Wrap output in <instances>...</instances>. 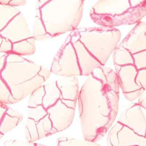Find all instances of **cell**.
I'll return each mask as SVG.
<instances>
[{
	"label": "cell",
	"mask_w": 146,
	"mask_h": 146,
	"mask_svg": "<svg viewBox=\"0 0 146 146\" xmlns=\"http://www.w3.org/2000/svg\"><path fill=\"white\" fill-rule=\"evenodd\" d=\"M80 90L78 99L84 139L96 142L113 124L118 111L119 92L92 74Z\"/></svg>",
	"instance_id": "6da1fadb"
},
{
	"label": "cell",
	"mask_w": 146,
	"mask_h": 146,
	"mask_svg": "<svg viewBox=\"0 0 146 146\" xmlns=\"http://www.w3.org/2000/svg\"><path fill=\"white\" fill-rule=\"evenodd\" d=\"M42 69L40 65L11 52L8 56L6 66L1 71V79L19 102L44 85L46 81L40 75Z\"/></svg>",
	"instance_id": "7a4b0ae2"
},
{
	"label": "cell",
	"mask_w": 146,
	"mask_h": 146,
	"mask_svg": "<svg viewBox=\"0 0 146 146\" xmlns=\"http://www.w3.org/2000/svg\"><path fill=\"white\" fill-rule=\"evenodd\" d=\"M84 0H51L40 8L46 31L53 38L74 31L82 19Z\"/></svg>",
	"instance_id": "3957f363"
},
{
	"label": "cell",
	"mask_w": 146,
	"mask_h": 146,
	"mask_svg": "<svg viewBox=\"0 0 146 146\" xmlns=\"http://www.w3.org/2000/svg\"><path fill=\"white\" fill-rule=\"evenodd\" d=\"M76 33L89 52L103 66L118 47L121 38L119 30L110 27L86 28Z\"/></svg>",
	"instance_id": "277c9868"
},
{
	"label": "cell",
	"mask_w": 146,
	"mask_h": 146,
	"mask_svg": "<svg viewBox=\"0 0 146 146\" xmlns=\"http://www.w3.org/2000/svg\"><path fill=\"white\" fill-rule=\"evenodd\" d=\"M51 73L62 77L82 75L76 51L69 35L54 59Z\"/></svg>",
	"instance_id": "5b68a950"
},
{
	"label": "cell",
	"mask_w": 146,
	"mask_h": 146,
	"mask_svg": "<svg viewBox=\"0 0 146 146\" xmlns=\"http://www.w3.org/2000/svg\"><path fill=\"white\" fill-rule=\"evenodd\" d=\"M92 19L104 27H112L125 24L137 23L146 15V1L137 7L131 8L124 13L118 15H99L90 12Z\"/></svg>",
	"instance_id": "8992f818"
},
{
	"label": "cell",
	"mask_w": 146,
	"mask_h": 146,
	"mask_svg": "<svg viewBox=\"0 0 146 146\" xmlns=\"http://www.w3.org/2000/svg\"><path fill=\"white\" fill-rule=\"evenodd\" d=\"M107 141V146H146V137L118 121L110 130Z\"/></svg>",
	"instance_id": "52a82bcc"
},
{
	"label": "cell",
	"mask_w": 146,
	"mask_h": 146,
	"mask_svg": "<svg viewBox=\"0 0 146 146\" xmlns=\"http://www.w3.org/2000/svg\"><path fill=\"white\" fill-rule=\"evenodd\" d=\"M46 110L55 133L62 131L71 125L75 109L66 106L61 99Z\"/></svg>",
	"instance_id": "ba28073f"
},
{
	"label": "cell",
	"mask_w": 146,
	"mask_h": 146,
	"mask_svg": "<svg viewBox=\"0 0 146 146\" xmlns=\"http://www.w3.org/2000/svg\"><path fill=\"white\" fill-rule=\"evenodd\" d=\"M71 35L72 42L77 54L82 75L88 76L92 74L94 69L104 66L80 42L76 31Z\"/></svg>",
	"instance_id": "9c48e42d"
},
{
	"label": "cell",
	"mask_w": 146,
	"mask_h": 146,
	"mask_svg": "<svg viewBox=\"0 0 146 146\" xmlns=\"http://www.w3.org/2000/svg\"><path fill=\"white\" fill-rule=\"evenodd\" d=\"M118 121L139 135L146 137V118L138 103L125 109L121 114Z\"/></svg>",
	"instance_id": "30bf717a"
},
{
	"label": "cell",
	"mask_w": 146,
	"mask_h": 146,
	"mask_svg": "<svg viewBox=\"0 0 146 146\" xmlns=\"http://www.w3.org/2000/svg\"><path fill=\"white\" fill-rule=\"evenodd\" d=\"M0 36L15 43L33 37L27 26V20L20 12L7 26L0 30Z\"/></svg>",
	"instance_id": "8fae6325"
},
{
	"label": "cell",
	"mask_w": 146,
	"mask_h": 146,
	"mask_svg": "<svg viewBox=\"0 0 146 146\" xmlns=\"http://www.w3.org/2000/svg\"><path fill=\"white\" fill-rule=\"evenodd\" d=\"M132 54L146 50V24L139 21L119 45Z\"/></svg>",
	"instance_id": "7c38bea8"
},
{
	"label": "cell",
	"mask_w": 146,
	"mask_h": 146,
	"mask_svg": "<svg viewBox=\"0 0 146 146\" xmlns=\"http://www.w3.org/2000/svg\"><path fill=\"white\" fill-rule=\"evenodd\" d=\"M130 0H99L91 12L99 15H118L130 9Z\"/></svg>",
	"instance_id": "4fadbf2b"
},
{
	"label": "cell",
	"mask_w": 146,
	"mask_h": 146,
	"mask_svg": "<svg viewBox=\"0 0 146 146\" xmlns=\"http://www.w3.org/2000/svg\"><path fill=\"white\" fill-rule=\"evenodd\" d=\"M115 67L123 93L130 92L142 88L136 82L138 70L134 65L125 66L115 65Z\"/></svg>",
	"instance_id": "5bb4252c"
},
{
	"label": "cell",
	"mask_w": 146,
	"mask_h": 146,
	"mask_svg": "<svg viewBox=\"0 0 146 146\" xmlns=\"http://www.w3.org/2000/svg\"><path fill=\"white\" fill-rule=\"evenodd\" d=\"M56 82L61 92V99L78 100L80 92L77 76L62 77Z\"/></svg>",
	"instance_id": "9a60e30c"
},
{
	"label": "cell",
	"mask_w": 146,
	"mask_h": 146,
	"mask_svg": "<svg viewBox=\"0 0 146 146\" xmlns=\"http://www.w3.org/2000/svg\"><path fill=\"white\" fill-rule=\"evenodd\" d=\"M23 118L22 114L8 107L7 112L1 119L0 133L5 134L11 131L20 123Z\"/></svg>",
	"instance_id": "2e32d148"
},
{
	"label": "cell",
	"mask_w": 146,
	"mask_h": 146,
	"mask_svg": "<svg viewBox=\"0 0 146 146\" xmlns=\"http://www.w3.org/2000/svg\"><path fill=\"white\" fill-rule=\"evenodd\" d=\"M45 94L42 105L46 109L53 106L61 99V92L56 82L52 81L44 85Z\"/></svg>",
	"instance_id": "e0dca14e"
},
{
	"label": "cell",
	"mask_w": 146,
	"mask_h": 146,
	"mask_svg": "<svg viewBox=\"0 0 146 146\" xmlns=\"http://www.w3.org/2000/svg\"><path fill=\"white\" fill-rule=\"evenodd\" d=\"M35 41L33 37L14 43L12 52L21 56H30L36 51Z\"/></svg>",
	"instance_id": "ac0fdd59"
},
{
	"label": "cell",
	"mask_w": 146,
	"mask_h": 146,
	"mask_svg": "<svg viewBox=\"0 0 146 146\" xmlns=\"http://www.w3.org/2000/svg\"><path fill=\"white\" fill-rule=\"evenodd\" d=\"M113 58L114 65L118 66L134 65L133 54L129 50L119 45L113 52Z\"/></svg>",
	"instance_id": "d6986e66"
},
{
	"label": "cell",
	"mask_w": 146,
	"mask_h": 146,
	"mask_svg": "<svg viewBox=\"0 0 146 146\" xmlns=\"http://www.w3.org/2000/svg\"><path fill=\"white\" fill-rule=\"evenodd\" d=\"M20 12L15 7L9 4L0 3V30L13 19Z\"/></svg>",
	"instance_id": "ffe728a7"
},
{
	"label": "cell",
	"mask_w": 146,
	"mask_h": 146,
	"mask_svg": "<svg viewBox=\"0 0 146 146\" xmlns=\"http://www.w3.org/2000/svg\"><path fill=\"white\" fill-rule=\"evenodd\" d=\"M33 37L36 41H43L53 38L46 31V27L40 17L39 9H36Z\"/></svg>",
	"instance_id": "44dd1931"
},
{
	"label": "cell",
	"mask_w": 146,
	"mask_h": 146,
	"mask_svg": "<svg viewBox=\"0 0 146 146\" xmlns=\"http://www.w3.org/2000/svg\"><path fill=\"white\" fill-rule=\"evenodd\" d=\"M36 125L40 139L56 133L48 114L42 119L36 122Z\"/></svg>",
	"instance_id": "7402d4cb"
},
{
	"label": "cell",
	"mask_w": 146,
	"mask_h": 146,
	"mask_svg": "<svg viewBox=\"0 0 146 146\" xmlns=\"http://www.w3.org/2000/svg\"><path fill=\"white\" fill-rule=\"evenodd\" d=\"M57 146H101L95 141L62 137L58 140Z\"/></svg>",
	"instance_id": "603a6c76"
},
{
	"label": "cell",
	"mask_w": 146,
	"mask_h": 146,
	"mask_svg": "<svg viewBox=\"0 0 146 146\" xmlns=\"http://www.w3.org/2000/svg\"><path fill=\"white\" fill-rule=\"evenodd\" d=\"M0 102L5 104L18 102L14 98L9 87L2 79L0 81Z\"/></svg>",
	"instance_id": "cb8c5ba5"
},
{
	"label": "cell",
	"mask_w": 146,
	"mask_h": 146,
	"mask_svg": "<svg viewBox=\"0 0 146 146\" xmlns=\"http://www.w3.org/2000/svg\"><path fill=\"white\" fill-rule=\"evenodd\" d=\"M25 135L27 141L34 142L39 140V136L37 129L36 121L30 118H28L25 123Z\"/></svg>",
	"instance_id": "d4e9b609"
},
{
	"label": "cell",
	"mask_w": 146,
	"mask_h": 146,
	"mask_svg": "<svg viewBox=\"0 0 146 146\" xmlns=\"http://www.w3.org/2000/svg\"><path fill=\"white\" fill-rule=\"evenodd\" d=\"M45 94L44 85L39 87L31 93L28 103V107H36L42 105Z\"/></svg>",
	"instance_id": "484cf974"
},
{
	"label": "cell",
	"mask_w": 146,
	"mask_h": 146,
	"mask_svg": "<svg viewBox=\"0 0 146 146\" xmlns=\"http://www.w3.org/2000/svg\"><path fill=\"white\" fill-rule=\"evenodd\" d=\"M48 114L47 110L43 105L36 107H27L28 118L33 119L36 122L44 118Z\"/></svg>",
	"instance_id": "4316f807"
},
{
	"label": "cell",
	"mask_w": 146,
	"mask_h": 146,
	"mask_svg": "<svg viewBox=\"0 0 146 146\" xmlns=\"http://www.w3.org/2000/svg\"><path fill=\"white\" fill-rule=\"evenodd\" d=\"M134 66L137 70L146 68V50L133 54Z\"/></svg>",
	"instance_id": "83f0119b"
},
{
	"label": "cell",
	"mask_w": 146,
	"mask_h": 146,
	"mask_svg": "<svg viewBox=\"0 0 146 146\" xmlns=\"http://www.w3.org/2000/svg\"><path fill=\"white\" fill-rule=\"evenodd\" d=\"M0 52L10 53L12 52L13 43L10 40L0 36Z\"/></svg>",
	"instance_id": "f1b7e54d"
},
{
	"label": "cell",
	"mask_w": 146,
	"mask_h": 146,
	"mask_svg": "<svg viewBox=\"0 0 146 146\" xmlns=\"http://www.w3.org/2000/svg\"><path fill=\"white\" fill-rule=\"evenodd\" d=\"M136 82L141 88L146 89V68L138 70L136 77Z\"/></svg>",
	"instance_id": "f546056e"
},
{
	"label": "cell",
	"mask_w": 146,
	"mask_h": 146,
	"mask_svg": "<svg viewBox=\"0 0 146 146\" xmlns=\"http://www.w3.org/2000/svg\"><path fill=\"white\" fill-rule=\"evenodd\" d=\"M36 143L29 141L17 139H10L4 142L3 146H36Z\"/></svg>",
	"instance_id": "4dcf8cb0"
},
{
	"label": "cell",
	"mask_w": 146,
	"mask_h": 146,
	"mask_svg": "<svg viewBox=\"0 0 146 146\" xmlns=\"http://www.w3.org/2000/svg\"><path fill=\"white\" fill-rule=\"evenodd\" d=\"M145 90L143 88H141L138 90H136L134 91H132L130 92L123 93L126 99L130 101H133L134 100L137 99L140 97V96L142 94V93Z\"/></svg>",
	"instance_id": "1f68e13d"
},
{
	"label": "cell",
	"mask_w": 146,
	"mask_h": 146,
	"mask_svg": "<svg viewBox=\"0 0 146 146\" xmlns=\"http://www.w3.org/2000/svg\"><path fill=\"white\" fill-rule=\"evenodd\" d=\"M9 53L0 52V70H2L6 66Z\"/></svg>",
	"instance_id": "d6a6232c"
},
{
	"label": "cell",
	"mask_w": 146,
	"mask_h": 146,
	"mask_svg": "<svg viewBox=\"0 0 146 146\" xmlns=\"http://www.w3.org/2000/svg\"><path fill=\"white\" fill-rule=\"evenodd\" d=\"M138 104L141 107L146 109V89L140 96Z\"/></svg>",
	"instance_id": "836d02e7"
},
{
	"label": "cell",
	"mask_w": 146,
	"mask_h": 146,
	"mask_svg": "<svg viewBox=\"0 0 146 146\" xmlns=\"http://www.w3.org/2000/svg\"><path fill=\"white\" fill-rule=\"evenodd\" d=\"M8 4L14 7L24 6L26 4V0H12Z\"/></svg>",
	"instance_id": "e575fe53"
},
{
	"label": "cell",
	"mask_w": 146,
	"mask_h": 146,
	"mask_svg": "<svg viewBox=\"0 0 146 146\" xmlns=\"http://www.w3.org/2000/svg\"><path fill=\"white\" fill-rule=\"evenodd\" d=\"M61 101L66 106L74 109L76 108V104H77V100H62L61 99Z\"/></svg>",
	"instance_id": "d590c367"
},
{
	"label": "cell",
	"mask_w": 146,
	"mask_h": 146,
	"mask_svg": "<svg viewBox=\"0 0 146 146\" xmlns=\"http://www.w3.org/2000/svg\"><path fill=\"white\" fill-rule=\"evenodd\" d=\"M50 70H48L46 69H44L42 68V69L40 70V75L41 76H42L46 81L48 80V79L49 78L50 75Z\"/></svg>",
	"instance_id": "8d00e7d4"
},
{
	"label": "cell",
	"mask_w": 146,
	"mask_h": 146,
	"mask_svg": "<svg viewBox=\"0 0 146 146\" xmlns=\"http://www.w3.org/2000/svg\"><path fill=\"white\" fill-rule=\"evenodd\" d=\"M8 109V106H7L6 104L1 103L0 106V119H1L5 114L7 112V110Z\"/></svg>",
	"instance_id": "74e56055"
},
{
	"label": "cell",
	"mask_w": 146,
	"mask_h": 146,
	"mask_svg": "<svg viewBox=\"0 0 146 146\" xmlns=\"http://www.w3.org/2000/svg\"><path fill=\"white\" fill-rule=\"evenodd\" d=\"M146 1V0H130L131 7L135 8L137 7Z\"/></svg>",
	"instance_id": "f35d334b"
},
{
	"label": "cell",
	"mask_w": 146,
	"mask_h": 146,
	"mask_svg": "<svg viewBox=\"0 0 146 146\" xmlns=\"http://www.w3.org/2000/svg\"><path fill=\"white\" fill-rule=\"evenodd\" d=\"M51 0H37V9H40V8L45 5L48 2Z\"/></svg>",
	"instance_id": "ab89813d"
},
{
	"label": "cell",
	"mask_w": 146,
	"mask_h": 146,
	"mask_svg": "<svg viewBox=\"0 0 146 146\" xmlns=\"http://www.w3.org/2000/svg\"><path fill=\"white\" fill-rule=\"evenodd\" d=\"M12 0H0V3L1 4H8Z\"/></svg>",
	"instance_id": "60d3db41"
},
{
	"label": "cell",
	"mask_w": 146,
	"mask_h": 146,
	"mask_svg": "<svg viewBox=\"0 0 146 146\" xmlns=\"http://www.w3.org/2000/svg\"><path fill=\"white\" fill-rule=\"evenodd\" d=\"M36 146H46L45 145H42V144H40V143H36Z\"/></svg>",
	"instance_id": "b9f144b4"
},
{
	"label": "cell",
	"mask_w": 146,
	"mask_h": 146,
	"mask_svg": "<svg viewBox=\"0 0 146 146\" xmlns=\"http://www.w3.org/2000/svg\"></svg>",
	"instance_id": "7bdbcfd3"
}]
</instances>
